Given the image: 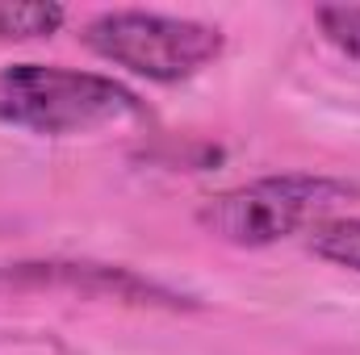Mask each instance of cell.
Wrapping results in <instances>:
<instances>
[{
  "instance_id": "6da1fadb",
  "label": "cell",
  "mask_w": 360,
  "mask_h": 355,
  "mask_svg": "<svg viewBox=\"0 0 360 355\" xmlns=\"http://www.w3.org/2000/svg\"><path fill=\"white\" fill-rule=\"evenodd\" d=\"M134 117H143V100L109 76L51 63L0 67V126L63 138Z\"/></svg>"
},
{
  "instance_id": "7a4b0ae2",
  "label": "cell",
  "mask_w": 360,
  "mask_h": 355,
  "mask_svg": "<svg viewBox=\"0 0 360 355\" xmlns=\"http://www.w3.org/2000/svg\"><path fill=\"white\" fill-rule=\"evenodd\" d=\"M356 196L360 184H352V180L285 172V176H264L210 196L197 209V222L205 234H214L231 247H272L297 230L327 222L340 205H348Z\"/></svg>"
},
{
  "instance_id": "277c9868",
  "label": "cell",
  "mask_w": 360,
  "mask_h": 355,
  "mask_svg": "<svg viewBox=\"0 0 360 355\" xmlns=\"http://www.w3.org/2000/svg\"><path fill=\"white\" fill-rule=\"evenodd\" d=\"M25 288H63L80 297H105L126 305H160V309H188L193 301L172 288L109 264H63V260H38V264H0V293H25Z\"/></svg>"
},
{
  "instance_id": "3957f363",
  "label": "cell",
  "mask_w": 360,
  "mask_h": 355,
  "mask_svg": "<svg viewBox=\"0 0 360 355\" xmlns=\"http://www.w3.org/2000/svg\"><path fill=\"white\" fill-rule=\"evenodd\" d=\"M84 46L113 67H126L155 84H180L197 72H205L222 55V29L168 17V13H143V8H113L84 25Z\"/></svg>"
},
{
  "instance_id": "5b68a950",
  "label": "cell",
  "mask_w": 360,
  "mask_h": 355,
  "mask_svg": "<svg viewBox=\"0 0 360 355\" xmlns=\"http://www.w3.org/2000/svg\"><path fill=\"white\" fill-rule=\"evenodd\" d=\"M306 247L327 264L360 272V217H327V222L310 226Z\"/></svg>"
},
{
  "instance_id": "8992f818",
  "label": "cell",
  "mask_w": 360,
  "mask_h": 355,
  "mask_svg": "<svg viewBox=\"0 0 360 355\" xmlns=\"http://www.w3.org/2000/svg\"><path fill=\"white\" fill-rule=\"evenodd\" d=\"M63 4H8L0 0V42L51 38L63 25Z\"/></svg>"
},
{
  "instance_id": "52a82bcc",
  "label": "cell",
  "mask_w": 360,
  "mask_h": 355,
  "mask_svg": "<svg viewBox=\"0 0 360 355\" xmlns=\"http://www.w3.org/2000/svg\"><path fill=\"white\" fill-rule=\"evenodd\" d=\"M314 21L335 51H344L348 59L360 63V4H327L314 13Z\"/></svg>"
}]
</instances>
